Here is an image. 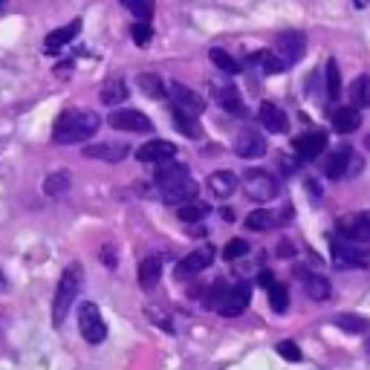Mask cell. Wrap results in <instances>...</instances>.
<instances>
[{
    "instance_id": "1",
    "label": "cell",
    "mask_w": 370,
    "mask_h": 370,
    "mask_svg": "<svg viewBox=\"0 0 370 370\" xmlns=\"http://www.w3.org/2000/svg\"><path fill=\"white\" fill-rule=\"evenodd\" d=\"M99 127H102V116L99 113H93V110H82V107H73V110H64V113L55 119L53 139L58 145L87 142V139L95 136Z\"/></svg>"
},
{
    "instance_id": "2",
    "label": "cell",
    "mask_w": 370,
    "mask_h": 370,
    "mask_svg": "<svg viewBox=\"0 0 370 370\" xmlns=\"http://www.w3.org/2000/svg\"><path fill=\"white\" fill-rule=\"evenodd\" d=\"M82 281H84V269H82V263H70L67 269H64V275H61V281H58L55 304H53V321H55V327L64 324V318H67L70 307H73L75 298H78Z\"/></svg>"
},
{
    "instance_id": "3",
    "label": "cell",
    "mask_w": 370,
    "mask_h": 370,
    "mask_svg": "<svg viewBox=\"0 0 370 370\" xmlns=\"http://www.w3.org/2000/svg\"><path fill=\"white\" fill-rule=\"evenodd\" d=\"M78 330H82V335L90 344H102L107 339V327H104L102 310L95 307L93 301L78 304Z\"/></svg>"
},
{
    "instance_id": "4",
    "label": "cell",
    "mask_w": 370,
    "mask_h": 370,
    "mask_svg": "<svg viewBox=\"0 0 370 370\" xmlns=\"http://www.w3.org/2000/svg\"><path fill=\"white\" fill-rule=\"evenodd\" d=\"M243 188L255 203H269V200L278 197V180L266 171H257V168L243 174Z\"/></svg>"
},
{
    "instance_id": "5",
    "label": "cell",
    "mask_w": 370,
    "mask_h": 370,
    "mask_svg": "<svg viewBox=\"0 0 370 370\" xmlns=\"http://www.w3.org/2000/svg\"><path fill=\"white\" fill-rule=\"evenodd\" d=\"M330 252H333V263L335 266H370V249L356 246L350 240L342 237H333L330 240Z\"/></svg>"
},
{
    "instance_id": "6",
    "label": "cell",
    "mask_w": 370,
    "mask_h": 370,
    "mask_svg": "<svg viewBox=\"0 0 370 370\" xmlns=\"http://www.w3.org/2000/svg\"><path fill=\"white\" fill-rule=\"evenodd\" d=\"M304 50H307V38H304V32H298V29H286L275 38V55L284 58L286 67L295 64L304 55Z\"/></svg>"
},
{
    "instance_id": "7",
    "label": "cell",
    "mask_w": 370,
    "mask_h": 370,
    "mask_svg": "<svg viewBox=\"0 0 370 370\" xmlns=\"http://www.w3.org/2000/svg\"><path fill=\"white\" fill-rule=\"evenodd\" d=\"M107 124L113 127V131H127V133H148L151 131V119L139 113V110H113V113L107 116Z\"/></svg>"
},
{
    "instance_id": "8",
    "label": "cell",
    "mask_w": 370,
    "mask_h": 370,
    "mask_svg": "<svg viewBox=\"0 0 370 370\" xmlns=\"http://www.w3.org/2000/svg\"><path fill=\"white\" fill-rule=\"evenodd\" d=\"M249 298H252V286H249V284H243V281H240V284H232L217 313H220L223 318H234V315H240V313L249 307Z\"/></svg>"
},
{
    "instance_id": "9",
    "label": "cell",
    "mask_w": 370,
    "mask_h": 370,
    "mask_svg": "<svg viewBox=\"0 0 370 370\" xmlns=\"http://www.w3.org/2000/svg\"><path fill=\"white\" fill-rule=\"evenodd\" d=\"M212 261H214V249L212 246H203L197 252H191L188 257H183V261L176 263V278H180V281L194 278V275H200L203 269L212 266Z\"/></svg>"
},
{
    "instance_id": "10",
    "label": "cell",
    "mask_w": 370,
    "mask_h": 370,
    "mask_svg": "<svg viewBox=\"0 0 370 370\" xmlns=\"http://www.w3.org/2000/svg\"><path fill=\"white\" fill-rule=\"evenodd\" d=\"M339 237L350 243H367L370 240V214H350L339 220Z\"/></svg>"
},
{
    "instance_id": "11",
    "label": "cell",
    "mask_w": 370,
    "mask_h": 370,
    "mask_svg": "<svg viewBox=\"0 0 370 370\" xmlns=\"http://www.w3.org/2000/svg\"><path fill=\"white\" fill-rule=\"evenodd\" d=\"M176 154L174 142H165V139H154V142H145L142 148L136 151V159L145 165H163V163H171Z\"/></svg>"
},
{
    "instance_id": "12",
    "label": "cell",
    "mask_w": 370,
    "mask_h": 370,
    "mask_svg": "<svg viewBox=\"0 0 370 370\" xmlns=\"http://www.w3.org/2000/svg\"><path fill=\"white\" fill-rule=\"evenodd\" d=\"M171 99H174V107L183 110V113H188V116H197V113H203V110H205V99H203V95H197L194 90L180 84V82L171 84Z\"/></svg>"
},
{
    "instance_id": "13",
    "label": "cell",
    "mask_w": 370,
    "mask_h": 370,
    "mask_svg": "<svg viewBox=\"0 0 370 370\" xmlns=\"http://www.w3.org/2000/svg\"><path fill=\"white\" fill-rule=\"evenodd\" d=\"M78 32H82V18H73L67 26H61V29H53L50 35L44 38V53H50V55H55V53H61L64 46H67Z\"/></svg>"
},
{
    "instance_id": "14",
    "label": "cell",
    "mask_w": 370,
    "mask_h": 370,
    "mask_svg": "<svg viewBox=\"0 0 370 370\" xmlns=\"http://www.w3.org/2000/svg\"><path fill=\"white\" fill-rule=\"evenodd\" d=\"M154 180H156V185H159V191L163 188H171V185H180V183H185V180H191L188 176V165H183V163H163V165H156V171H154Z\"/></svg>"
},
{
    "instance_id": "15",
    "label": "cell",
    "mask_w": 370,
    "mask_h": 370,
    "mask_svg": "<svg viewBox=\"0 0 370 370\" xmlns=\"http://www.w3.org/2000/svg\"><path fill=\"white\" fill-rule=\"evenodd\" d=\"M87 159H102V163H119L127 156V145L124 142H93L84 148Z\"/></svg>"
},
{
    "instance_id": "16",
    "label": "cell",
    "mask_w": 370,
    "mask_h": 370,
    "mask_svg": "<svg viewBox=\"0 0 370 370\" xmlns=\"http://www.w3.org/2000/svg\"><path fill=\"white\" fill-rule=\"evenodd\" d=\"M234 154L243 156V159H257L266 154V139L257 133V131H243L237 133V142H234Z\"/></svg>"
},
{
    "instance_id": "17",
    "label": "cell",
    "mask_w": 370,
    "mask_h": 370,
    "mask_svg": "<svg viewBox=\"0 0 370 370\" xmlns=\"http://www.w3.org/2000/svg\"><path fill=\"white\" fill-rule=\"evenodd\" d=\"M293 148H295L298 159L310 163V159H315L321 151L327 148V136L321 133V131H315V133H304V136H298V139L293 142Z\"/></svg>"
},
{
    "instance_id": "18",
    "label": "cell",
    "mask_w": 370,
    "mask_h": 370,
    "mask_svg": "<svg viewBox=\"0 0 370 370\" xmlns=\"http://www.w3.org/2000/svg\"><path fill=\"white\" fill-rule=\"evenodd\" d=\"M159 197H163V203H168V205L183 208V205H188V203H194V197H197V183H194V180H185V183H180V185L163 188V191H159Z\"/></svg>"
},
{
    "instance_id": "19",
    "label": "cell",
    "mask_w": 370,
    "mask_h": 370,
    "mask_svg": "<svg viewBox=\"0 0 370 370\" xmlns=\"http://www.w3.org/2000/svg\"><path fill=\"white\" fill-rule=\"evenodd\" d=\"M261 124L266 127L269 133H286V127H289V119H286V113L278 107V104H272V102H263L261 104Z\"/></svg>"
},
{
    "instance_id": "20",
    "label": "cell",
    "mask_w": 370,
    "mask_h": 370,
    "mask_svg": "<svg viewBox=\"0 0 370 370\" xmlns=\"http://www.w3.org/2000/svg\"><path fill=\"white\" fill-rule=\"evenodd\" d=\"M208 191H212L217 200H226L237 191V176L232 171H217L208 176Z\"/></svg>"
},
{
    "instance_id": "21",
    "label": "cell",
    "mask_w": 370,
    "mask_h": 370,
    "mask_svg": "<svg viewBox=\"0 0 370 370\" xmlns=\"http://www.w3.org/2000/svg\"><path fill=\"white\" fill-rule=\"evenodd\" d=\"M350 159H353V151L344 145V148H339L335 154H330V156L324 159V174L330 176V180H339V176H347Z\"/></svg>"
},
{
    "instance_id": "22",
    "label": "cell",
    "mask_w": 370,
    "mask_h": 370,
    "mask_svg": "<svg viewBox=\"0 0 370 370\" xmlns=\"http://www.w3.org/2000/svg\"><path fill=\"white\" fill-rule=\"evenodd\" d=\"M139 284L145 286V289H154L156 286V281L163 278V257L159 255H151V257H145V261L139 263Z\"/></svg>"
},
{
    "instance_id": "23",
    "label": "cell",
    "mask_w": 370,
    "mask_h": 370,
    "mask_svg": "<svg viewBox=\"0 0 370 370\" xmlns=\"http://www.w3.org/2000/svg\"><path fill=\"white\" fill-rule=\"evenodd\" d=\"M359 124H362V113H359L356 107H339V110L333 113L335 133H353Z\"/></svg>"
},
{
    "instance_id": "24",
    "label": "cell",
    "mask_w": 370,
    "mask_h": 370,
    "mask_svg": "<svg viewBox=\"0 0 370 370\" xmlns=\"http://www.w3.org/2000/svg\"><path fill=\"white\" fill-rule=\"evenodd\" d=\"M347 99H350V107H356V110L370 107V78L367 75H359L356 82L350 84Z\"/></svg>"
},
{
    "instance_id": "25",
    "label": "cell",
    "mask_w": 370,
    "mask_h": 370,
    "mask_svg": "<svg viewBox=\"0 0 370 370\" xmlns=\"http://www.w3.org/2000/svg\"><path fill=\"white\" fill-rule=\"evenodd\" d=\"M102 102L110 104V107H116L127 99V84H124V78H107L104 87H102Z\"/></svg>"
},
{
    "instance_id": "26",
    "label": "cell",
    "mask_w": 370,
    "mask_h": 370,
    "mask_svg": "<svg viewBox=\"0 0 370 370\" xmlns=\"http://www.w3.org/2000/svg\"><path fill=\"white\" fill-rule=\"evenodd\" d=\"M136 84H139V90L148 95V99H165V84H163V78L159 75H154V73H142L139 78H136Z\"/></svg>"
},
{
    "instance_id": "27",
    "label": "cell",
    "mask_w": 370,
    "mask_h": 370,
    "mask_svg": "<svg viewBox=\"0 0 370 370\" xmlns=\"http://www.w3.org/2000/svg\"><path fill=\"white\" fill-rule=\"evenodd\" d=\"M304 293L313 301H327L330 298V281L321 278V275H307L304 278Z\"/></svg>"
},
{
    "instance_id": "28",
    "label": "cell",
    "mask_w": 370,
    "mask_h": 370,
    "mask_svg": "<svg viewBox=\"0 0 370 370\" xmlns=\"http://www.w3.org/2000/svg\"><path fill=\"white\" fill-rule=\"evenodd\" d=\"M70 183H73V180H70L67 171H55V174H50V176L44 180V194H46V197H61L64 191L70 188Z\"/></svg>"
},
{
    "instance_id": "29",
    "label": "cell",
    "mask_w": 370,
    "mask_h": 370,
    "mask_svg": "<svg viewBox=\"0 0 370 370\" xmlns=\"http://www.w3.org/2000/svg\"><path fill=\"white\" fill-rule=\"evenodd\" d=\"M217 102H220L223 110H229V113H240V110H243L240 93L234 87H217Z\"/></svg>"
},
{
    "instance_id": "30",
    "label": "cell",
    "mask_w": 370,
    "mask_h": 370,
    "mask_svg": "<svg viewBox=\"0 0 370 370\" xmlns=\"http://www.w3.org/2000/svg\"><path fill=\"white\" fill-rule=\"evenodd\" d=\"M208 58H212V64H214L220 73H226V75L240 73V64H237L226 50H212V53H208Z\"/></svg>"
},
{
    "instance_id": "31",
    "label": "cell",
    "mask_w": 370,
    "mask_h": 370,
    "mask_svg": "<svg viewBox=\"0 0 370 370\" xmlns=\"http://www.w3.org/2000/svg\"><path fill=\"white\" fill-rule=\"evenodd\" d=\"M174 124H176V131L185 133V136H191V139H197V136H200V124H197V119H194V116H188V113H183V110H176V107H174Z\"/></svg>"
},
{
    "instance_id": "32",
    "label": "cell",
    "mask_w": 370,
    "mask_h": 370,
    "mask_svg": "<svg viewBox=\"0 0 370 370\" xmlns=\"http://www.w3.org/2000/svg\"><path fill=\"white\" fill-rule=\"evenodd\" d=\"M272 226H278V217L272 212H252L246 217V229H252V232H266Z\"/></svg>"
},
{
    "instance_id": "33",
    "label": "cell",
    "mask_w": 370,
    "mask_h": 370,
    "mask_svg": "<svg viewBox=\"0 0 370 370\" xmlns=\"http://www.w3.org/2000/svg\"><path fill=\"white\" fill-rule=\"evenodd\" d=\"M335 324H339L342 330H347V333H367V330H370V321H367V318H362V315H350V313L335 315Z\"/></svg>"
},
{
    "instance_id": "34",
    "label": "cell",
    "mask_w": 370,
    "mask_h": 370,
    "mask_svg": "<svg viewBox=\"0 0 370 370\" xmlns=\"http://www.w3.org/2000/svg\"><path fill=\"white\" fill-rule=\"evenodd\" d=\"M208 214V205L205 203H188L183 208H176V217H180L183 223H197Z\"/></svg>"
},
{
    "instance_id": "35",
    "label": "cell",
    "mask_w": 370,
    "mask_h": 370,
    "mask_svg": "<svg viewBox=\"0 0 370 370\" xmlns=\"http://www.w3.org/2000/svg\"><path fill=\"white\" fill-rule=\"evenodd\" d=\"M342 93V75H339V64H335V58L327 61V95L330 99H339Z\"/></svg>"
},
{
    "instance_id": "36",
    "label": "cell",
    "mask_w": 370,
    "mask_h": 370,
    "mask_svg": "<svg viewBox=\"0 0 370 370\" xmlns=\"http://www.w3.org/2000/svg\"><path fill=\"white\" fill-rule=\"evenodd\" d=\"M226 293H229V286H226V281H214L212 284V289L205 293V307H212V310H220V304H223V298H226Z\"/></svg>"
},
{
    "instance_id": "37",
    "label": "cell",
    "mask_w": 370,
    "mask_h": 370,
    "mask_svg": "<svg viewBox=\"0 0 370 370\" xmlns=\"http://www.w3.org/2000/svg\"><path fill=\"white\" fill-rule=\"evenodd\" d=\"M257 61H261V67H263V73H266V75H278V73H284V70H286L284 58H278V55H275V50H269V53H263V55H257Z\"/></svg>"
},
{
    "instance_id": "38",
    "label": "cell",
    "mask_w": 370,
    "mask_h": 370,
    "mask_svg": "<svg viewBox=\"0 0 370 370\" xmlns=\"http://www.w3.org/2000/svg\"><path fill=\"white\" fill-rule=\"evenodd\" d=\"M124 9L133 12L139 18V24H148V18L154 15V6L148 3V0H124Z\"/></svg>"
},
{
    "instance_id": "39",
    "label": "cell",
    "mask_w": 370,
    "mask_h": 370,
    "mask_svg": "<svg viewBox=\"0 0 370 370\" xmlns=\"http://www.w3.org/2000/svg\"><path fill=\"white\" fill-rule=\"evenodd\" d=\"M269 304H272V310H275V313H284V310H286L289 293H286V286H284V284H275V286L269 289Z\"/></svg>"
},
{
    "instance_id": "40",
    "label": "cell",
    "mask_w": 370,
    "mask_h": 370,
    "mask_svg": "<svg viewBox=\"0 0 370 370\" xmlns=\"http://www.w3.org/2000/svg\"><path fill=\"white\" fill-rule=\"evenodd\" d=\"M249 252V243L246 240H232V243H226V249H223V257H226V261H237V257H243Z\"/></svg>"
},
{
    "instance_id": "41",
    "label": "cell",
    "mask_w": 370,
    "mask_h": 370,
    "mask_svg": "<svg viewBox=\"0 0 370 370\" xmlns=\"http://www.w3.org/2000/svg\"><path fill=\"white\" fill-rule=\"evenodd\" d=\"M278 353H281L286 362H301V350H298L295 342H281V344H278Z\"/></svg>"
},
{
    "instance_id": "42",
    "label": "cell",
    "mask_w": 370,
    "mask_h": 370,
    "mask_svg": "<svg viewBox=\"0 0 370 370\" xmlns=\"http://www.w3.org/2000/svg\"><path fill=\"white\" fill-rule=\"evenodd\" d=\"M131 38H133L136 44H148V41H151V26H148V24H139V21H136V26L131 29Z\"/></svg>"
},
{
    "instance_id": "43",
    "label": "cell",
    "mask_w": 370,
    "mask_h": 370,
    "mask_svg": "<svg viewBox=\"0 0 370 370\" xmlns=\"http://www.w3.org/2000/svg\"><path fill=\"white\" fill-rule=\"evenodd\" d=\"M362 168H364V159H362L359 154H353V159H350V168H347V176H356V174H362Z\"/></svg>"
},
{
    "instance_id": "44",
    "label": "cell",
    "mask_w": 370,
    "mask_h": 370,
    "mask_svg": "<svg viewBox=\"0 0 370 370\" xmlns=\"http://www.w3.org/2000/svg\"><path fill=\"white\" fill-rule=\"evenodd\" d=\"M257 284H261L263 289H272L275 286V278H272V272H261V275H257Z\"/></svg>"
},
{
    "instance_id": "45",
    "label": "cell",
    "mask_w": 370,
    "mask_h": 370,
    "mask_svg": "<svg viewBox=\"0 0 370 370\" xmlns=\"http://www.w3.org/2000/svg\"><path fill=\"white\" fill-rule=\"evenodd\" d=\"M3 286H6V284H3V275H0V289H3Z\"/></svg>"
},
{
    "instance_id": "46",
    "label": "cell",
    "mask_w": 370,
    "mask_h": 370,
    "mask_svg": "<svg viewBox=\"0 0 370 370\" xmlns=\"http://www.w3.org/2000/svg\"><path fill=\"white\" fill-rule=\"evenodd\" d=\"M364 350H367V353H370V339H367V344H364Z\"/></svg>"
},
{
    "instance_id": "47",
    "label": "cell",
    "mask_w": 370,
    "mask_h": 370,
    "mask_svg": "<svg viewBox=\"0 0 370 370\" xmlns=\"http://www.w3.org/2000/svg\"><path fill=\"white\" fill-rule=\"evenodd\" d=\"M367 148H370V136H367Z\"/></svg>"
},
{
    "instance_id": "48",
    "label": "cell",
    "mask_w": 370,
    "mask_h": 370,
    "mask_svg": "<svg viewBox=\"0 0 370 370\" xmlns=\"http://www.w3.org/2000/svg\"><path fill=\"white\" fill-rule=\"evenodd\" d=\"M0 9H3V3H0Z\"/></svg>"
}]
</instances>
